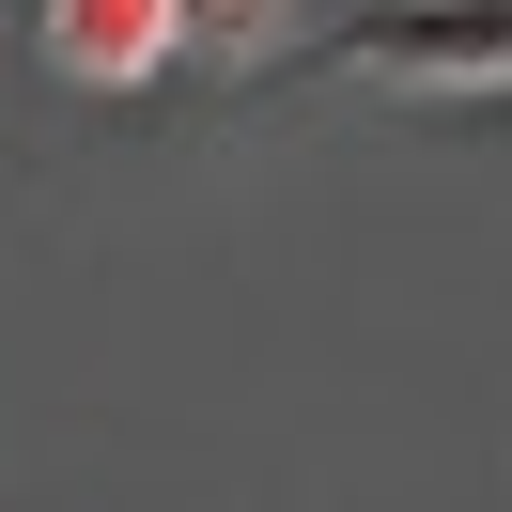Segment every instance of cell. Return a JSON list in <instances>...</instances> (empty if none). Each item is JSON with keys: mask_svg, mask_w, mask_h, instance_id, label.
I'll list each match as a JSON object with an SVG mask.
<instances>
[{"mask_svg": "<svg viewBox=\"0 0 512 512\" xmlns=\"http://www.w3.org/2000/svg\"><path fill=\"white\" fill-rule=\"evenodd\" d=\"M342 63L373 94H512V0H373Z\"/></svg>", "mask_w": 512, "mask_h": 512, "instance_id": "1", "label": "cell"}, {"mask_svg": "<svg viewBox=\"0 0 512 512\" xmlns=\"http://www.w3.org/2000/svg\"><path fill=\"white\" fill-rule=\"evenodd\" d=\"M47 63L94 94H140L171 63V0H47Z\"/></svg>", "mask_w": 512, "mask_h": 512, "instance_id": "2", "label": "cell"}, {"mask_svg": "<svg viewBox=\"0 0 512 512\" xmlns=\"http://www.w3.org/2000/svg\"><path fill=\"white\" fill-rule=\"evenodd\" d=\"M295 16L311 0H171V63H264V47H295Z\"/></svg>", "mask_w": 512, "mask_h": 512, "instance_id": "3", "label": "cell"}]
</instances>
